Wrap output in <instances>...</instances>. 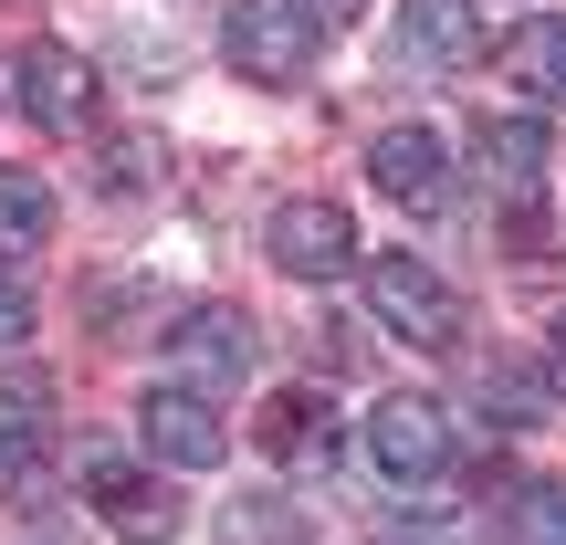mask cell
Wrapping results in <instances>:
<instances>
[{
    "mask_svg": "<svg viewBox=\"0 0 566 545\" xmlns=\"http://www.w3.org/2000/svg\"><path fill=\"white\" fill-rule=\"evenodd\" d=\"M315 11L304 0H231V21H221V53H231V74H252V84H304V63H315Z\"/></svg>",
    "mask_w": 566,
    "mask_h": 545,
    "instance_id": "cell-2",
    "label": "cell"
},
{
    "mask_svg": "<svg viewBox=\"0 0 566 545\" xmlns=\"http://www.w3.org/2000/svg\"><path fill=\"white\" fill-rule=\"evenodd\" d=\"M179 346H189L200 367H242V357H252V325H242V315H221V304H200V315L179 325Z\"/></svg>",
    "mask_w": 566,
    "mask_h": 545,
    "instance_id": "cell-17",
    "label": "cell"
},
{
    "mask_svg": "<svg viewBox=\"0 0 566 545\" xmlns=\"http://www.w3.org/2000/svg\"><path fill=\"white\" fill-rule=\"evenodd\" d=\"M42 462H53V409H42V388L21 378L11 399H0V483H32Z\"/></svg>",
    "mask_w": 566,
    "mask_h": 545,
    "instance_id": "cell-12",
    "label": "cell"
},
{
    "mask_svg": "<svg viewBox=\"0 0 566 545\" xmlns=\"http://www.w3.org/2000/svg\"><path fill=\"white\" fill-rule=\"evenodd\" d=\"M21 336H32V294L0 273V346H21Z\"/></svg>",
    "mask_w": 566,
    "mask_h": 545,
    "instance_id": "cell-18",
    "label": "cell"
},
{
    "mask_svg": "<svg viewBox=\"0 0 566 545\" xmlns=\"http://www.w3.org/2000/svg\"><path fill=\"white\" fill-rule=\"evenodd\" d=\"M504 545H566V483H514Z\"/></svg>",
    "mask_w": 566,
    "mask_h": 545,
    "instance_id": "cell-15",
    "label": "cell"
},
{
    "mask_svg": "<svg viewBox=\"0 0 566 545\" xmlns=\"http://www.w3.org/2000/svg\"><path fill=\"white\" fill-rule=\"evenodd\" d=\"M367 179L399 210H451V147L430 137V126H388V137L367 147Z\"/></svg>",
    "mask_w": 566,
    "mask_h": 545,
    "instance_id": "cell-8",
    "label": "cell"
},
{
    "mask_svg": "<svg viewBox=\"0 0 566 545\" xmlns=\"http://www.w3.org/2000/svg\"><path fill=\"white\" fill-rule=\"evenodd\" d=\"M357 273H367V315L399 346H420V357H451V346H462V294H451L420 252H367Z\"/></svg>",
    "mask_w": 566,
    "mask_h": 545,
    "instance_id": "cell-1",
    "label": "cell"
},
{
    "mask_svg": "<svg viewBox=\"0 0 566 545\" xmlns=\"http://www.w3.org/2000/svg\"><path fill=\"white\" fill-rule=\"evenodd\" d=\"M556 367H566V325H556Z\"/></svg>",
    "mask_w": 566,
    "mask_h": 545,
    "instance_id": "cell-20",
    "label": "cell"
},
{
    "mask_svg": "<svg viewBox=\"0 0 566 545\" xmlns=\"http://www.w3.org/2000/svg\"><path fill=\"white\" fill-rule=\"evenodd\" d=\"M252 441H263V462H283V472H325L336 462V420H325L315 388H273L263 420H252Z\"/></svg>",
    "mask_w": 566,
    "mask_h": 545,
    "instance_id": "cell-10",
    "label": "cell"
},
{
    "mask_svg": "<svg viewBox=\"0 0 566 545\" xmlns=\"http://www.w3.org/2000/svg\"><path fill=\"white\" fill-rule=\"evenodd\" d=\"M304 11H315V32H346V21H357L367 0H304Z\"/></svg>",
    "mask_w": 566,
    "mask_h": 545,
    "instance_id": "cell-19",
    "label": "cell"
},
{
    "mask_svg": "<svg viewBox=\"0 0 566 545\" xmlns=\"http://www.w3.org/2000/svg\"><path fill=\"white\" fill-rule=\"evenodd\" d=\"M84 504H95L116 535H137V545H158L168 525H179V493H168L147 462H126V451H84Z\"/></svg>",
    "mask_w": 566,
    "mask_h": 545,
    "instance_id": "cell-5",
    "label": "cell"
},
{
    "mask_svg": "<svg viewBox=\"0 0 566 545\" xmlns=\"http://www.w3.org/2000/svg\"><path fill=\"white\" fill-rule=\"evenodd\" d=\"M483 179L514 200V252H546V231H535V189H546V126H535V116H483Z\"/></svg>",
    "mask_w": 566,
    "mask_h": 545,
    "instance_id": "cell-6",
    "label": "cell"
},
{
    "mask_svg": "<svg viewBox=\"0 0 566 545\" xmlns=\"http://www.w3.org/2000/svg\"><path fill=\"white\" fill-rule=\"evenodd\" d=\"M263 242H273V273H294V283H336V273H357V221H346L336 200H283Z\"/></svg>",
    "mask_w": 566,
    "mask_h": 545,
    "instance_id": "cell-4",
    "label": "cell"
},
{
    "mask_svg": "<svg viewBox=\"0 0 566 545\" xmlns=\"http://www.w3.org/2000/svg\"><path fill=\"white\" fill-rule=\"evenodd\" d=\"M53 242V189L32 168H0V252H42Z\"/></svg>",
    "mask_w": 566,
    "mask_h": 545,
    "instance_id": "cell-14",
    "label": "cell"
},
{
    "mask_svg": "<svg viewBox=\"0 0 566 545\" xmlns=\"http://www.w3.org/2000/svg\"><path fill=\"white\" fill-rule=\"evenodd\" d=\"M367 451H378L388 483H441V472H451V430H441V409H430V399H378Z\"/></svg>",
    "mask_w": 566,
    "mask_h": 545,
    "instance_id": "cell-7",
    "label": "cell"
},
{
    "mask_svg": "<svg viewBox=\"0 0 566 545\" xmlns=\"http://www.w3.org/2000/svg\"><path fill=\"white\" fill-rule=\"evenodd\" d=\"M483 409H493V420H514V430H535L556 399H546V378H535L525 357H504V367H493V388H483Z\"/></svg>",
    "mask_w": 566,
    "mask_h": 545,
    "instance_id": "cell-16",
    "label": "cell"
},
{
    "mask_svg": "<svg viewBox=\"0 0 566 545\" xmlns=\"http://www.w3.org/2000/svg\"><path fill=\"white\" fill-rule=\"evenodd\" d=\"M504 74L525 84V95H546V105H566V21H525V32L504 42Z\"/></svg>",
    "mask_w": 566,
    "mask_h": 545,
    "instance_id": "cell-13",
    "label": "cell"
},
{
    "mask_svg": "<svg viewBox=\"0 0 566 545\" xmlns=\"http://www.w3.org/2000/svg\"><path fill=\"white\" fill-rule=\"evenodd\" d=\"M21 105H32V126L74 137V126L95 116V74H84L63 42H32V53H21Z\"/></svg>",
    "mask_w": 566,
    "mask_h": 545,
    "instance_id": "cell-11",
    "label": "cell"
},
{
    "mask_svg": "<svg viewBox=\"0 0 566 545\" xmlns=\"http://www.w3.org/2000/svg\"><path fill=\"white\" fill-rule=\"evenodd\" d=\"M137 430H147V451H158L168 472H221L231 462V420L200 399V388H147Z\"/></svg>",
    "mask_w": 566,
    "mask_h": 545,
    "instance_id": "cell-3",
    "label": "cell"
},
{
    "mask_svg": "<svg viewBox=\"0 0 566 545\" xmlns=\"http://www.w3.org/2000/svg\"><path fill=\"white\" fill-rule=\"evenodd\" d=\"M399 63L409 74H462V63H483V11H472V0H409L399 11Z\"/></svg>",
    "mask_w": 566,
    "mask_h": 545,
    "instance_id": "cell-9",
    "label": "cell"
}]
</instances>
